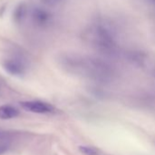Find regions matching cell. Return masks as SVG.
<instances>
[{"instance_id": "1", "label": "cell", "mask_w": 155, "mask_h": 155, "mask_svg": "<svg viewBox=\"0 0 155 155\" xmlns=\"http://www.w3.org/2000/svg\"><path fill=\"white\" fill-rule=\"evenodd\" d=\"M87 35L93 45L100 50L104 52H112L116 48V37L114 31L105 23H94L90 26Z\"/></svg>"}, {"instance_id": "10", "label": "cell", "mask_w": 155, "mask_h": 155, "mask_svg": "<svg viewBox=\"0 0 155 155\" xmlns=\"http://www.w3.org/2000/svg\"><path fill=\"white\" fill-rule=\"evenodd\" d=\"M152 1H153V3H155V0H152Z\"/></svg>"}, {"instance_id": "3", "label": "cell", "mask_w": 155, "mask_h": 155, "mask_svg": "<svg viewBox=\"0 0 155 155\" xmlns=\"http://www.w3.org/2000/svg\"><path fill=\"white\" fill-rule=\"evenodd\" d=\"M21 107L29 112L33 113H38V114H45L50 113L54 111V108L53 105L40 101V100H27V101H22L20 102Z\"/></svg>"}, {"instance_id": "8", "label": "cell", "mask_w": 155, "mask_h": 155, "mask_svg": "<svg viewBox=\"0 0 155 155\" xmlns=\"http://www.w3.org/2000/svg\"><path fill=\"white\" fill-rule=\"evenodd\" d=\"M44 4L47 5H51V6H54V5H57L59 4H61L63 2V0H41Z\"/></svg>"}, {"instance_id": "9", "label": "cell", "mask_w": 155, "mask_h": 155, "mask_svg": "<svg viewBox=\"0 0 155 155\" xmlns=\"http://www.w3.org/2000/svg\"><path fill=\"white\" fill-rule=\"evenodd\" d=\"M8 147L6 144H3V143H0V155L4 154L6 151H7Z\"/></svg>"}, {"instance_id": "4", "label": "cell", "mask_w": 155, "mask_h": 155, "mask_svg": "<svg viewBox=\"0 0 155 155\" xmlns=\"http://www.w3.org/2000/svg\"><path fill=\"white\" fill-rule=\"evenodd\" d=\"M2 65L6 72L14 76H22L25 72V64L17 58H6Z\"/></svg>"}, {"instance_id": "7", "label": "cell", "mask_w": 155, "mask_h": 155, "mask_svg": "<svg viewBox=\"0 0 155 155\" xmlns=\"http://www.w3.org/2000/svg\"><path fill=\"white\" fill-rule=\"evenodd\" d=\"M79 150L84 155H99V151L92 146H80Z\"/></svg>"}, {"instance_id": "2", "label": "cell", "mask_w": 155, "mask_h": 155, "mask_svg": "<svg viewBox=\"0 0 155 155\" xmlns=\"http://www.w3.org/2000/svg\"><path fill=\"white\" fill-rule=\"evenodd\" d=\"M31 18L34 25L38 27L48 26L54 19L53 14L49 10L41 6H36L32 9Z\"/></svg>"}, {"instance_id": "5", "label": "cell", "mask_w": 155, "mask_h": 155, "mask_svg": "<svg viewBox=\"0 0 155 155\" xmlns=\"http://www.w3.org/2000/svg\"><path fill=\"white\" fill-rule=\"evenodd\" d=\"M19 115V111L15 107L10 105L0 106V119L1 120H11Z\"/></svg>"}, {"instance_id": "6", "label": "cell", "mask_w": 155, "mask_h": 155, "mask_svg": "<svg viewBox=\"0 0 155 155\" xmlns=\"http://www.w3.org/2000/svg\"><path fill=\"white\" fill-rule=\"evenodd\" d=\"M27 15H28L27 5L24 3H21V4L17 5L16 7L15 8L14 13H13V18H14L15 22L22 23L25 19Z\"/></svg>"}]
</instances>
